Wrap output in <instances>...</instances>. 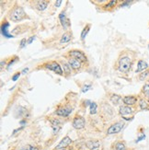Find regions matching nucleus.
<instances>
[{
    "instance_id": "16",
    "label": "nucleus",
    "mask_w": 149,
    "mask_h": 150,
    "mask_svg": "<svg viewBox=\"0 0 149 150\" xmlns=\"http://www.w3.org/2000/svg\"><path fill=\"white\" fill-rule=\"evenodd\" d=\"M8 27H9V23H8V22H6V21L3 22V24H2V26H1V31H2L3 36H5V37H6V38H11L12 35H9L8 31Z\"/></svg>"
},
{
    "instance_id": "27",
    "label": "nucleus",
    "mask_w": 149,
    "mask_h": 150,
    "mask_svg": "<svg viewBox=\"0 0 149 150\" xmlns=\"http://www.w3.org/2000/svg\"><path fill=\"white\" fill-rule=\"evenodd\" d=\"M148 76H149V70L145 71V72H143V73H141V75L139 76V78H140V80H145V79H146V77Z\"/></svg>"
},
{
    "instance_id": "5",
    "label": "nucleus",
    "mask_w": 149,
    "mask_h": 150,
    "mask_svg": "<svg viewBox=\"0 0 149 150\" xmlns=\"http://www.w3.org/2000/svg\"><path fill=\"white\" fill-rule=\"evenodd\" d=\"M67 54L71 57V58H75V59L80 61L81 63H86L88 61L87 59V56L86 54L82 53L81 51L78 50H72V51H69Z\"/></svg>"
},
{
    "instance_id": "22",
    "label": "nucleus",
    "mask_w": 149,
    "mask_h": 150,
    "mask_svg": "<svg viewBox=\"0 0 149 150\" xmlns=\"http://www.w3.org/2000/svg\"><path fill=\"white\" fill-rule=\"evenodd\" d=\"M63 67H64V73L66 74V76L71 73V67H70V66H69L68 64L63 63Z\"/></svg>"
},
{
    "instance_id": "6",
    "label": "nucleus",
    "mask_w": 149,
    "mask_h": 150,
    "mask_svg": "<svg viewBox=\"0 0 149 150\" xmlns=\"http://www.w3.org/2000/svg\"><path fill=\"white\" fill-rule=\"evenodd\" d=\"M73 110V108L71 107L70 105H64V106H61L59 107L57 110H56V115L60 116V117H64V118H66V117H68L71 112H72Z\"/></svg>"
},
{
    "instance_id": "20",
    "label": "nucleus",
    "mask_w": 149,
    "mask_h": 150,
    "mask_svg": "<svg viewBox=\"0 0 149 150\" xmlns=\"http://www.w3.org/2000/svg\"><path fill=\"white\" fill-rule=\"evenodd\" d=\"M139 107L142 110H146V109H148L149 108V104H148L147 100H145V99H140L139 100Z\"/></svg>"
},
{
    "instance_id": "4",
    "label": "nucleus",
    "mask_w": 149,
    "mask_h": 150,
    "mask_svg": "<svg viewBox=\"0 0 149 150\" xmlns=\"http://www.w3.org/2000/svg\"><path fill=\"white\" fill-rule=\"evenodd\" d=\"M120 115L126 121H130L133 118V110L131 108V106H127V105H121L119 110Z\"/></svg>"
},
{
    "instance_id": "15",
    "label": "nucleus",
    "mask_w": 149,
    "mask_h": 150,
    "mask_svg": "<svg viewBox=\"0 0 149 150\" xmlns=\"http://www.w3.org/2000/svg\"><path fill=\"white\" fill-rule=\"evenodd\" d=\"M148 67V64L146 62H145L144 60H139L137 63V69H136V72L137 73H141L143 72L144 70H145Z\"/></svg>"
},
{
    "instance_id": "32",
    "label": "nucleus",
    "mask_w": 149,
    "mask_h": 150,
    "mask_svg": "<svg viewBox=\"0 0 149 150\" xmlns=\"http://www.w3.org/2000/svg\"><path fill=\"white\" fill-rule=\"evenodd\" d=\"M34 39H35V36H31L30 38H29V40H28V43H29V44H30L32 42L34 41Z\"/></svg>"
},
{
    "instance_id": "35",
    "label": "nucleus",
    "mask_w": 149,
    "mask_h": 150,
    "mask_svg": "<svg viewBox=\"0 0 149 150\" xmlns=\"http://www.w3.org/2000/svg\"><path fill=\"white\" fill-rule=\"evenodd\" d=\"M54 150H66V149H57V148H55Z\"/></svg>"
},
{
    "instance_id": "3",
    "label": "nucleus",
    "mask_w": 149,
    "mask_h": 150,
    "mask_svg": "<svg viewBox=\"0 0 149 150\" xmlns=\"http://www.w3.org/2000/svg\"><path fill=\"white\" fill-rule=\"evenodd\" d=\"M42 67L46 68V69H49L51 71H54V73L60 75V76L64 75V72H63L64 70L61 68L60 64H58L56 61H50V62H47V63H44L42 64Z\"/></svg>"
},
{
    "instance_id": "18",
    "label": "nucleus",
    "mask_w": 149,
    "mask_h": 150,
    "mask_svg": "<svg viewBox=\"0 0 149 150\" xmlns=\"http://www.w3.org/2000/svg\"><path fill=\"white\" fill-rule=\"evenodd\" d=\"M112 150H126L125 144H124V142H121V141L116 142L115 144L113 145Z\"/></svg>"
},
{
    "instance_id": "1",
    "label": "nucleus",
    "mask_w": 149,
    "mask_h": 150,
    "mask_svg": "<svg viewBox=\"0 0 149 150\" xmlns=\"http://www.w3.org/2000/svg\"><path fill=\"white\" fill-rule=\"evenodd\" d=\"M133 66V60L128 55H121L118 60V71L126 74L131 70Z\"/></svg>"
},
{
    "instance_id": "12",
    "label": "nucleus",
    "mask_w": 149,
    "mask_h": 150,
    "mask_svg": "<svg viewBox=\"0 0 149 150\" xmlns=\"http://www.w3.org/2000/svg\"><path fill=\"white\" fill-rule=\"evenodd\" d=\"M122 102L127 106H133L137 102V99L133 96H125L122 98Z\"/></svg>"
},
{
    "instance_id": "17",
    "label": "nucleus",
    "mask_w": 149,
    "mask_h": 150,
    "mask_svg": "<svg viewBox=\"0 0 149 150\" xmlns=\"http://www.w3.org/2000/svg\"><path fill=\"white\" fill-rule=\"evenodd\" d=\"M71 39H72V33H71V32H66V33H64V35L62 36L60 40V43L62 44L67 43L71 41Z\"/></svg>"
},
{
    "instance_id": "34",
    "label": "nucleus",
    "mask_w": 149,
    "mask_h": 150,
    "mask_svg": "<svg viewBox=\"0 0 149 150\" xmlns=\"http://www.w3.org/2000/svg\"><path fill=\"white\" fill-rule=\"evenodd\" d=\"M28 70H29L28 68H25V69L23 70V74H25L26 72H28Z\"/></svg>"
},
{
    "instance_id": "30",
    "label": "nucleus",
    "mask_w": 149,
    "mask_h": 150,
    "mask_svg": "<svg viewBox=\"0 0 149 150\" xmlns=\"http://www.w3.org/2000/svg\"><path fill=\"white\" fill-rule=\"evenodd\" d=\"M19 76H20V73H19V72L16 73V74H15L14 76H12V80H13V81H16V80L18 79V77Z\"/></svg>"
},
{
    "instance_id": "33",
    "label": "nucleus",
    "mask_w": 149,
    "mask_h": 150,
    "mask_svg": "<svg viewBox=\"0 0 149 150\" xmlns=\"http://www.w3.org/2000/svg\"><path fill=\"white\" fill-rule=\"evenodd\" d=\"M61 4H62V1H61V0H59V1L55 2V6H60Z\"/></svg>"
},
{
    "instance_id": "36",
    "label": "nucleus",
    "mask_w": 149,
    "mask_h": 150,
    "mask_svg": "<svg viewBox=\"0 0 149 150\" xmlns=\"http://www.w3.org/2000/svg\"><path fill=\"white\" fill-rule=\"evenodd\" d=\"M148 47H149V45H148Z\"/></svg>"
},
{
    "instance_id": "14",
    "label": "nucleus",
    "mask_w": 149,
    "mask_h": 150,
    "mask_svg": "<svg viewBox=\"0 0 149 150\" xmlns=\"http://www.w3.org/2000/svg\"><path fill=\"white\" fill-rule=\"evenodd\" d=\"M34 4H35V8L39 11H43L48 6L49 1H36Z\"/></svg>"
},
{
    "instance_id": "23",
    "label": "nucleus",
    "mask_w": 149,
    "mask_h": 150,
    "mask_svg": "<svg viewBox=\"0 0 149 150\" xmlns=\"http://www.w3.org/2000/svg\"><path fill=\"white\" fill-rule=\"evenodd\" d=\"M89 29H90V25L88 24V25L86 26V27L84 28V30H83V31H82V33H81V40H84V39L86 38V36H87V34H88V32Z\"/></svg>"
},
{
    "instance_id": "29",
    "label": "nucleus",
    "mask_w": 149,
    "mask_h": 150,
    "mask_svg": "<svg viewBox=\"0 0 149 150\" xmlns=\"http://www.w3.org/2000/svg\"><path fill=\"white\" fill-rule=\"evenodd\" d=\"M28 41L26 40V39H22L21 40V42H20V44H19V47L20 48H23L24 46H25V44H26V42H27Z\"/></svg>"
},
{
    "instance_id": "8",
    "label": "nucleus",
    "mask_w": 149,
    "mask_h": 150,
    "mask_svg": "<svg viewBox=\"0 0 149 150\" xmlns=\"http://www.w3.org/2000/svg\"><path fill=\"white\" fill-rule=\"evenodd\" d=\"M85 125H86V121H85V118L80 115H76L75 116V118L73 119L72 121V125L75 129H83L85 127Z\"/></svg>"
},
{
    "instance_id": "21",
    "label": "nucleus",
    "mask_w": 149,
    "mask_h": 150,
    "mask_svg": "<svg viewBox=\"0 0 149 150\" xmlns=\"http://www.w3.org/2000/svg\"><path fill=\"white\" fill-rule=\"evenodd\" d=\"M142 92L146 97V99L149 100V84H145L142 88Z\"/></svg>"
},
{
    "instance_id": "2",
    "label": "nucleus",
    "mask_w": 149,
    "mask_h": 150,
    "mask_svg": "<svg viewBox=\"0 0 149 150\" xmlns=\"http://www.w3.org/2000/svg\"><path fill=\"white\" fill-rule=\"evenodd\" d=\"M8 17L10 18V21H12L13 22H18V21H20L22 19L27 18V15H26L24 9L21 8V6L16 5V6H14V8L10 10Z\"/></svg>"
},
{
    "instance_id": "19",
    "label": "nucleus",
    "mask_w": 149,
    "mask_h": 150,
    "mask_svg": "<svg viewBox=\"0 0 149 150\" xmlns=\"http://www.w3.org/2000/svg\"><path fill=\"white\" fill-rule=\"evenodd\" d=\"M109 100H111L114 105H118V104L122 101V99H121V97L119 96V95H116V94H113L111 96V98H109Z\"/></svg>"
},
{
    "instance_id": "7",
    "label": "nucleus",
    "mask_w": 149,
    "mask_h": 150,
    "mask_svg": "<svg viewBox=\"0 0 149 150\" xmlns=\"http://www.w3.org/2000/svg\"><path fill=\"white\" fill-rule=\"evenodd\" d=\"M124 127V122H117L112 125L107 130V134H115L120 133L122 128Z\"/></svg>"
},
{
    "instance_id": "13",
    "label": "nucleus",
    "mask_w": 149,
    "mask_h": 150,
    "mask_svg": "<svg viewBox=\"0 0 149 150\" xmlns=\"http://www.w3.org/2000/svg\"><path fill=\"white\" fill-rule=\"evenodd\" d=\"M86 146L89 150H94L100 146V143L98 140H89L86 143Z\"/></svg>"
},
{
    "instance_id": "28",
    "label": "nucleus",
    "mask_w": 149,
    "mask_h": 150,
    "mask_svg": "<svg viewBox=\"0 0 149 150\" xmlns=\"http://www.w3.org/2000/svg\"><path fill=\"white\" fill-rule=\"evenodd\" d=\"M90 88H91V85H85V86H84L83 88H82V92L85 93V92H87V91L88 89H90Z\"/></svg>"
},
{
    "instance_id": "26",
    "label": "nucleus",
    "mask_w": 149,
    "mask_h": 150,
    "mask_svg": "<svg viewBox=\"0 0 149 150\" xmlns=\"http://www.w3.org/2000/svg\"><path fill=\"white\" fill-rule=\"evenodd\" d=\"M117 4V1H109V3H107L106 5H105V6H104V8L105 9H109V8H113V6Z\"/></svg>"
},
{
    "instance_id": "31",
    "label": "nucleus",
    "mask_w": 149,
    "mask_h": 150,
    "mask_svg": "<svg viewBox=\"0 0 149 150\" xmlns=\"http://www.w3.org/2000/svg\"><path fill=\"white\" fill-rule=\"evenodd\" d=\"M145 138V134H142L141 136H139V137L137 138V140L135 141L136 143H138V142H140V141H142V140H144Z\"/></svg>"
},
{
    "instance_id": "11",
    "label": "nucleus",
    "mask_w": 149,
    "mask_h": 150,
    "mask_svg": "<svg viewBox=\"0 0 149 150\" xmlns=\"http://www.w3.org/2000/svg\"><path fill=\"white\" fill-rule=\"evenodd\" d=\"M68 64L70 66L71 68H73L74 70H78L82 67V63L78 60L75 59V58H68Z\"/></svg>"
},
{
    "instance_id": "9",
    "label": "nucleus",
    "mask_w": 149,
    "mask_h": 150,
    "mask_svg": "<svg viewBox=\"0 0 149 150\" xmlns=\"http://www.w3.org/2000/svg\"><path fill=\"white\" fill-rule=\"evenodd\" d=\"M59 19H60V22L63 26V28L64 30H67L70 26H71V22H70V19L66 17V13H64V11L60 13L59 15Z\"/></svg>"
},
{
    "instance_id": "25",
    "label": "nucleus",
    "mask_w": 149,
    "mask_h": 150,
    "mask_svg": "<svg viewBox=\"0 0 149 150\" xmlns=\"http://www.w3.org/2000/svg\"><path fill=\"white\" fill-rule=\"evenodd\" d=\"M18 150H39L37 146H30V145H27V146H24L21 148H19Z\"/></svg>"
},
{
    "instance_id": "10",
    "label": "nucleus",
    "mask_w": 149,
    "mask_h": 150,
    "mask_svg": "<svg viewBox=\"0 0 149 150\" xmlns=\"http://www.w3.org/2000/svg\"><path fill=\"white\" fill-rule=\"evenodd\" d=\"M71 144H72V140H71V138L69 136H66V137H64L59 144L57 145L56 148L57 149H66V147L69 146Z\"/></svg>"
},
{
    "instance_id": "24",
    "label": "nucleus",
    "mask_w": 149,
    "mask_h": 150,
    "mask_svg": "<svg viewBox=\"0 0 149 150\" xmlns=\"http://www.w3.org/2000/svg\"><path fill=\"white\" fill-rule=\"evenodd\" d=\"M97 106L96 102H90V114H96L97 113Z\"/></svg>"
}]
</instances>
